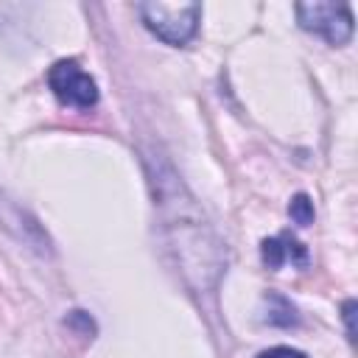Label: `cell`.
Segmentation results:
<instances>
[{
  "instance_id": "obj_1",
  "label": "cell",
  "mask_w": 358,
  "mask_h": 358,
  "mask_svg": "<svg viewBox=\"0 0 358 358\" xmlns=\"http://www.w3.org/2000/svg\"><path fill=\"white\" fill-rule=\"evenodd\" d=\"M145 28L165 45H187L199 31V3H140L137 6Z\"/></svg>"
},
{
  "instance_id": "obj_2",
  "label": "cell",
  "mask_w": 358,
  "mask_h": 358,
  "mask_svg": "<svg viewBox=\"0 0 358 358\" xmlns=\"http://www.w3.org/2000/svg\"><path fill=\"white\" fill-rule=\"evenodd\" d=\"M48 87L53 95L73 109H92L98 103V84L95 78L76 62V59H62L48 70Z\"/></svg>"
},
{
  "instance_id": "obj_3",
  "label": "cell",
  "mask_w": 358,
  "mask_h": 358,
  "mask_svg": "<svg viewBox=\"0 0 358 358\" xmlns=\"http://www.w3.org/2000/svg\"><path fill=\"white\" fill-rule=\"evenodd\" d=\"M296 20L330 45H344L352 36V11L347 3H296Z\"/></svg>"
},
{
  "instance_id": "obj_4",
  "label": "cell",
  "mask_w": 358,
  "mask_h": 358,
  "mask_svg": "<svg viewBox=\"0 0 358 358\" xmlns=\"http://www.w3.org/2000/svg\"><path fill=\"white\" fill-rule=\"evenodd\" d=\"M260 255H263V263L268 268H282L288 260L294 266H308V249L291 238V235H274V238H266L263 246H260Z\"/></svg>"
},
{
  "instance_id": "obj_5",
  "label": "cell",
  "mask_w": 358,
  "mask_h": 358,
  "mask_svg": "<svg viewBox=\"0 0 358 358\" xmlns=\"http://www.w3.org/2000/svg\"><path fill=\"white\" fill-rule=\"evenodd\" d=\"M266 305H268V313L263 316L268 324H277V327H291L296 324V310L294 305L285 299V296H277V294H268L266 296Z\"/></svg>"
},
{
  "instance_id": "obj_6",
  "label": "cell",
  "mask_w": 358,
  "mask_h": 358,
  "mask_svg": "<svg viewBox=\"0 0 358 358\" xmlns=\"http://www.w3.org/2000/svg\"><path fill=\"white\" fill-rule=\"evenodd\" d=\"M288 215L294 218V224L308 227V224L313 221V204H310V199H308L305 193L294 196V199H291V204H288Z\"/></svg>"
},
{
  "instance_id": "obj_7",
  "label": "cell",
  "mask_w": 358,
  "mask_h": 358,
  "mask_svg": "<svg viewBox=\"0 0 358 358\" xmlns=\"http://www.w3.org/2000/svg\"><path fill=\"white\" fill-rule=\"evenodd\" d=\"M257 358H308V355L294 347H271V350H263Z\"/></svg>"
},
{
  "instance_id": "obj_8",
  "label": "cell",
  "mask_w": 358,
  "mask_h": 358,
  "mask_svg": "<svg viewBox=\"0 0 358 358\" xmlns=\"http://www.w3.org/2000/svg\"><path fill=\"white\" fill-rule=\"evenodd\" d=\"M352 310H355V302H347L344 305V319H347V330H350V338H352Z\"/></svg>"
}]
</instances>
